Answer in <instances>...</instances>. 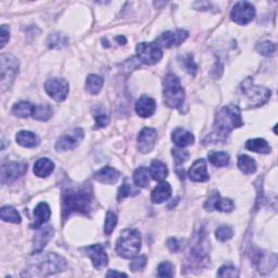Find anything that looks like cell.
Masks as SVG:
<instances>
[{
    "mask_svg": "<svg viewBox=\"0 0 278 278\" xmlns=\"http://www.w3.org/2000/svg\"><path fill=\"white\" fill-rule=\"evenodd\" d=\"M158 277H173L174 276V265L170 262H162L158 266Z\"/></svg>",
    "mask_w": 278,
    "mask_h": 278,
    "instance_id": "39",
    "label": "cell"
},
{
    "mask_svg": "<svg viewBox=\"0 0 278 278\" xmlns=\"http://www.w3.org/2000/svg\"><path fill=\"white\" fill-rule=\"evenodd\" d=\"M9 38H10L9 27L7 25H3L2 26V48H4L6 46V43L8 42Z\"/></svg>",
    "mask_w": 278,
    "mask_h": 278,
    "instance_id": "46",
    "label": "cell"
},
{
    "mask_svg": "<svg viewBox=\"0 0 278 278\" xmlns=\"http://www.w3.org/2000/svg\"><path fill=\"white\" fill-rule=\"evenodd\" d=\"M116 223H118V217L113 213V212L109 211L106 216L105 222V234L106 235H111L112 231L114 230Z\"/></svg>",
    "mask_w": 278,
    "mask_h": 278,
    "instance_id": "37",
    "label": "cell"
},
{
    "mask_svg": "<svg viewBox=\"0 0 278 278\" xmlns=\"http://www.w3.org/2000/svg\"><path fill=\"white\" fill-rule=\"evenodd\" d=\"M142 247L141 234L137 229H125L116 241L115 250L124 259H133L138 254Z\"/></svg>",
    "mask_w": 278,
    "mask_h": 278,
    "instance_id": "3",
    "label": "cell"
},
{
    "mask_svg": "<svg viewBox=\"0 0 278 278\" xmlns=\"http://www.w3.org/2000/svg\"><path fill=\"white\" fill-rule=\"evenodd\" d=\"M255 9L252 4L248 2H239L237 3L230 12V18L237 24L246 25L254 19Z\"/></svg>",
    "mask_w": 278,
    "mask_h": 278,
    "instance_id": "9",
    "label": "cell"
},
{
    "mask_svg": "<svg viewBox=\"0 0 278 278\" xmlns=\"http://www.w3.org/2000/svg\"><path fill=\"white\" fill-rule=\"evenodd\" d=\"M149 171L147 167L141 166L134 172V181L137 187L145 188L149 185Z\"/></svg>",
    "mask_w": 278,
    "mask_h": 278,
    "instance_id": "31",
    "label": "cell"
},
{
    "mask_svg": "<svg viewBox=\"0 0 278 278\" xmlns=\"http://www.w3.org/2000/svg\"><path fill=\"white\" fill-rule=\"evenodd\" d=\"M45 90L54 100L61 102L69 94V84L63 78H49L45 84Z\"/></svg>",
    "mask_w": 278,
    "mask_h": 278,
    "instance_id": "10",
    "label": "cell"
},
{
    "mask_svg": "<svg viewBox=\"0 0 278 278\" xmlns=\"http://www.w3.org/2000/svg\"><path fill=\"white\" fill-rule=\"evenodd\" d=\"M188 176L193 181H208L210 179V176L208 174L206 160H197L189 169Z\"/></svg>",
    "mask_w": 278,
    "mask_h": 278,
    "instance_id": "18",
    "label": "cell"
},
{
    "mask_svg": "<svg viewBox=\"0 0 278 278\" xmlns=\"http://www.w3.org/2000/svg\"><path fill=\"white\" fill-rule=\"evenodd\" d=\"M149 173L155 180L162 181L169 175V170H167V166L163 162H161L159 160H153L150 165Z\"/></svg>",
    "mask_w": 278,
    "mask_h": 278,
    "instance_id": "27",
    "label": "cell"
},
{
    "mask_svg": "<svg viewBox=\"0 0 278 278\" xmlns=\"http://www.w3.org/2000/svg\"><path fill=\"white\" fill-rule=\"evenodd\" d=\"M53 108H51L49 105H40V106H36L35 111L33 114V118L37 121H48L51 116H53Z\"/></svg>",
    "mask_w": 278,
    "mask_h": 278,
    "instance_id": "33",
    "label": "cell"
},
{
    "mask_svg": "<svg viewBox=\"0 0 278 278\" xmlns=\"http://www.w3.org/2000/svg\"><path fill=\"white\" fill-rule=\"evenodd\" d=\"M131 195V187L128 185V182H124V184L121 186L119 194H118V200L122 201L124 198H126V197Z\"/></svg>",
    "mask_w": 278,
    "mask_h": 278,
    "instance_id": "45",
    "label": "cell"
},
{
    "mask_svg": "<svg viewBox=\"0 0 278 278\" xmlns=\"http://www.w3.org/2000/svg\"><path fill=\"white\" fill-rule=\"evenodd\" d=\"M209 160L210 162L218 167L222 166H226L229 162V155L226 152L219 151V152H212L211 155L209 156Z\"/></svg>",
    "mask_w": 278,
    "mask_h": 278,
    "instance_id": "35",
    "label": "cell"
},
{
    "mask_svg": "<svg viewBox=\"0 0 278 278\" xmlns=\"http://www.w3.org/2000/svg\"><path fill=\"white\" fill-rule=\"evenodd\" d=\"M238 167L244 174H253L257 171V163L255 161L246 155H240L238 157Z\"/></svg>",
    "mask_w": 278,
    "mask_h": 278,
    "instance_id": "29",
    "label": "cell"
},
{
    "mask_svg": "<svg viewBox=\"0 0 278 278\" xmlns=\"http://www.w3.org/2000/svg\"><path fill=\"white\" fill-rule=\"evenodd\" d=\"M35 108L36 106L31 104V102L20 101L13 106L11 112L14 116H18V118H21V119H26V118H30V116H33Z\"/></svg>",
    "mask_w": 278,
    "mask_h": 278,
    "instance_id": "24",
    "label": "cell"
},
{
    "mask_svg": "<svg viewBox=\"0 0 278 278\" xmlns=\"http://www.w3.org/2000/svg\"><path fill=\"white\" fill-rule=\"evenodd\" d=\"M215 236H216V239H218L219 241H227L230 238H233L234 231L229 226H221V227H218L216 229Z\"/></svg>",
    "mask_w": 278,
    "mask_h": 278,
    "instance_id": "40",
    "label": "cell"
},
{
    "mask_svg": "<svg viewBox=\"0 0 278 278\" xmlns=\"http://www.w3.org/2000/svg\"><path fill=\"white\" fill-rule=\"evenodd\" d=\"M257 50L259 51V53L262 56L269 57V56H273L275 54L276 47H275V43H273V42H270V41H263V42L258 43V45H257Z\"/></svg>",
    "mask_w": 278,
    "mask_h": 278,
    "instance_id": "38",
    "label": "cell"
},
{
    "mask_svg": "<svg viewBox=\"0 0 278 278\" xmlns=\"http://www.w3.org/2000/svg\"><path fill=\"white\" fill-rule=\"evenodd\" d=\"M67 266L65 261L60 255L57 253L49 252L39 260L37 264L35 265V275L49 276L61 272Z\"/></svg>",
    "mask_w": 278,
    "mask_h": 278,
    "instance_id": "5",
    "label": "cell"
},
{
    "mask_svg": "<svg viewBox=\"0 0 278 278\" xmlns=\"http://www.w3.org/2000/svg\"><path fill=\"white\" fill-rule=\"evenodd\" d=\"M47 43L50 48H62L68 45V37L62 34H51Z\"/></svg>",
    "mask_w": 278,
    "mask_h": 278,
    "instance_id": "36",
    "label": "cell"
},
{
    "mask_svg": "<svg viewBox=\"0 0 278 278\" xmlns=\"http://www.w3.org/2000/svg\"><path fill=\"white\" fill-rule=\"evenodd\" d=\"M97 113H94L95 115V119H96V124L98 127H105L107 126L109 124V115L105 112L102 111V110L100 109H97L96 110Z\"/></svg>",
    "mask_w": 278,
    "mask_h": 278,
    "instance_id": "42",
    "label": "cell"
},
{
    "mask_svg": "<svg viewBox=\"0 0 278 278\" xmlns=\"http://www.w3.org/2000/svg\"><path fill=\"white\" fill-rule=\"evenodd\" d=\"M156 101L148 96H143L142 98H139L135 106L136 112L139 116H142L144 119L150 118V116L156 112Z\"/></svg>",
    "mask_w": 278,
    "mask_h": 278,
    "instance_id": "20",
    "label": "cell"
},
{
    "mask_svg": "<svg viewBox=\"0 0 278 278\" xmlns=\"http://www.w3.org/2000/svg\"><path fill=\"white\" fill-rule=\"evenodd\" d=\"M157 130L151 127H146L144 128L141 133L138 135L137 139V145L138 149L143 153H148L153 148H155V145L157 143Z\"/></svg>",
    "mask_w": 278,
    "mask_h": 278,
    "instance_id": "15",
    "label": "cell"
},
{
    "mask_svg": "<svg viewBox=\"0 0 278 278\" xmlns=\"http://www.w3.org/2000/svg\"><path fill=\"white\" fill-rule=\"evenodd\" d=\"M0 216H2V218L6 222L16 224L21 223V216L18 213V211L13 207H3L2 210H0Z\"/></svg>",
    "mask_w": 278,
    "mask_h": 278,
    "instance_id": "32",
    "label": "cell"
},
{
    "mask_svg": "<svg viewBox=\"0 0 278 278\" xmlns=\"http://www.w3.org/2000/svg\"><path fill=\"white\" fill-rule=\"evenodd\" d=\"M243 124L244 122L241 119V112L238 106L228 105L222 108L216 114L213 133L208 137V142L212 138L215 142L224 139L231 130L240 127Z\"/></svg>",
    "mask_w": 278,
    "mask_h": 278,
    "instance_id": "1",
    "label": "cell"
},
{
    "mask_svg": "<svg viewBox=\"0 0 278 278\" xmlns=\"http://www.w3.org/2000/svg\"><path fill=\"white\" fill-rule=\"evenodd\" d=\"M178 61L181 65V68H184V70L189 73V74L192 75H195L196 72H197V64L196 62L194 61V58L193 56L190 54H186L184 56H180L178 57Z\"/></svg>",
    "mask_w": 278,
    "mask_h": 278,
    "instance_id": "34",
    "label": "cell"
},
{
    "mask_svg": "<svg viewBox=\"0 0 278 278\" xmlns=\"http://www.w3.org/2000/svg\"><path fill=\"white\" fill-rule=\"evenodd\" d=\"M91 192L86 186L69 188L62 194V216L67 218L74 212L87 214L91 207Z\"/></svg>",
    "mask_w": 278,
    "mask_h": 278,
    "instance_id": "2",
    "label": "cell"
},
{
    "mask_svg": "<svg viewBox=\"0 0 278 278\" xmlns=\"http://www.w3.org/2000/svg\"><path fill=\"white\" fill-rule=\"evenodd\" d=\"M27 171V164L24 162H18V161H9L2 165V182L7 184L18 179L22 175H24Z\"/></svg>",
    "mask_w": 278,
    "mask_h": 278,
    "instance_id": "11",
    "label": "cell"
},
{
    "mask_svg": "<svg viewBox=\"0 0 278 278\" xmlns=\"http://www.w3.org/2000/svg\"><path fill=\"white\" fill-rule=\"evenodd\" d=\"M138 59L144 64H155L161 60L163 56L162 49L157 42H141L136 48Z\"/></svg>",
    "mask_w": 278,
    "mask_h": 278,
    "instance_id": "7",
    "label": "cell"
},
{
    "mask_svg": "<svg viewBox=\"0 0 278 278\" xmlns=\"http://www.w3.org/2000/svg\"><path fill=\"white\" fill-rule=\"evenodd\" d=\"M217 275L219 277H237V269L231 265H224L218 269Z\"/></svg>",
    "mask_w": 278,
    "mask_h": 278,
    "instance_id": "44",
    "label": "cell"
},
{
    "mask_svg": "<svg viewBox=\"0 0 278 278\" xmlns=\"http://www.w3.org/2000/svg\"><path fill=\"white\" fill-rule=\"evenodd\" d=\"M188 37V33L184 30H177L175 32H166L156 40L157 45L163 48H171L179 46Z\"/></svg>",
    "mask_w": 278,
    "mask_h": 278,
    "instance_id": "14",
    "label": "cell"
},
{
    "mask_svg": "<svg viewBox=\"0 0 278 278\" xmlns=\"http://www.w3.org/2000/svg\"><path fill=\"white\" fill-rule=\"evenodd\" d=\"M54 233L55 230L53 228V226L47 225V226H43L42 228H40L37 234H35L32 253L35 254V253L41 252L43 250V248H45L46 245L48 244V241L53 238Z\"/></svg>",
    "mask_w": 278,
    "mask_h": 278,
    "instance_id": "17",
    "label": "cell"
},
{
    "mask_svg": "<svg viewBox=\"0 0 278 278\" xmlns=\"http://www.w3.org/2000/svg\"><path fill=\"white\" fill-rule=\"evenodd\" d=\"M163 101L164 104L172 109H178L185 101V90L180 85L179 78L172 74L165 76L163 83Z\"/></svg>",
    "mask_w": 278,
    "mask_h": 278,
    "instance_id": "4",
    "label": "cell"
},
{
    "mask_svg": "<svg viewBox=\"0 0 278 278\" xmlns=\"http://www.w3.org/2000/svg\"><path fill=\"white\" fill-rule=\"evenodd\" d=\"M120 178V173L111 166H105L95 174V179L102 184H115Z\"/></svg>",
    "mask_w": 278,
    "mask_h": 278,
    "instance_id": "23",
    "label": "cell"
},
{
    "mask_svg": "<svg viewBox=\"0 0 278 278\" xmlns=\"http://www.w3.org/2000/svg\"><path fill=\"white\" fill-rule=\"evenodd\" d=\"M108 277L110 276H124V277H127L126 274H124V273H120V272H115V270H110V272L107 274Z\"/></svg>",
    "mask_w": 278,
    "mask_h": 278,
    "instance_id": "48",
    "label": "cell"
},
{
    "mask_svg": "<svg viewBox=\"0 0 278 278\" xmlns=\"http://www.w3.org/2000/svg\"><path fill=\"white\" fill-rule=\"evenodd\" d=\"M84 131L82 128H77L72 130L70 134H65L61 136L56 144V150L58 152L68 151L76 148L79 143L83 141Z\"/></svg>",
    "mask_w": 278,
    "mask_h": 278,
    "instance_id": "12",
    "label": "cell"
},
{
    "mask_svg": "<svg viewBox=\"0 0 278 278\" xmlns=\"http://www.w3.org/2000/svg\"><path fill=\"white\" fill-rule=\"evenodd\" d=\"M204 208L209 211L216 210L224 212V213H229L235 209V206H234V202L230 199H223L217 192H213L204 203Z\"/></svg>",
    "mask_w": 278,
    "mask_h": 278,
    "instance_id": "13",
    "label": "cell"
},
{
    "mask_svg": "<svg viewBox=\"0 0 278 278\" xmlns=\"http://www.w3.org/2000/svg\"><path fill=\"white\" fill-rule=\"evenodd\" d=\"M172 141L177 147L185 148L194 144L195 136L184 128H175L172 133Z\"/></svg>",
    "mask_w": 278,
    "mask_h": 278,
    "instance_id": "22",
    "label": "cell"
},
{
    "mask_svg": "<svg viewBox=\"0 0 278 278\" xmlns=\"http://www.w3.org/2000/svg\"><path fill=\"white\" fill-rule=\"evenodd\" d=\"M146 264H147V258H146L145 255H141V257H137L130 262L129 267L133 272H137V270L143 269L146 266Z\"/></svg>",
    "mask_w": 278,
    "mask_h": 278,
    "instance_id": "43",
    "label": "cell"
},
{
    "mask_svg": "<svg viewBox=\"0 0 278 278\" xmlns=\"http://www.w3.org/2000/svg\"><path fill=\"white\" fill-rule=\"evenodd\" d=\"M104 78L96 74H91L86 79V90L91 95H97L100 92L104 86Z\"/></svg>",
    "mask_w": 278,
    "mask_h": 278,
    "instance_id": "30",
    "label": "cell"
},
{
    "mask_svg": "<svg viewBox=\"0 0 278 278\" xmlns=\"http://www.w3.org/2000/svg\"><path fill=\"white\" fill-rule=\"evenodd\" d=\"M17 143L26 148H34L39 144V138L37 135H35L32 131L28 130H21L17 134Z\"/></svg>",
    "mask_w": 278,
    "mask_h": 278,
    "instance_id": "26",
    "label": "cell"
},
{
    "mask_svg": "<svg viewBox=\"0 0 278 278\" xmlns=\"http://www.w3.org/2000/svg\"><path fill=\"white\" fill-rule=\"evenodd\" d=\"M172 153H173V156H174V160H175V162H176V164H181V163H184L185 161L188 160L189 158V153L185 150V149H182V148H174L172 150Z\"/></svg>",
    "mask_w": 278,
    "mask_h": 278,
    "instance_id": "41",
    "label": "cell"
},
{
    "mask_svg": "<svg viewBox=\"0 0 278 278\" xmlns=\"http://www.w3.org/2000/svg\"><path fill=\"white\" fill-rule=\"evenodd\" d=\"M166 245H167V247H169L170 250L173 251V252L178 251L179 248H180V245H179L178 240L176 238H170L169 240H167Z\"/></svg>",
    "mask_w": 278,
    "mask_h": 278,
    "instance_id": "47",
    "label": "cell"
},
{
    "mask_svg": "<svg viewBox=\"0 0 278 278\" xmlns=\"http://www.w3.org/2000/svg\"><path fill=\"white\" fill-rule=\"evenodd\" d=\"M241 89H243V92L246 95L251 107L262 106L263 104H265L270 96V91L267 88L253 85L251 78H247L245 80Z\"/></svg>",
    "mask_w": 278,
    "mask_h": 278,
    "instance_id": "6",
    "label": "cell"
},
{
    "mask_svg": "<svg viewBox=\"0 0 278 278\" xmlns=\"http://www.w3.org/2000/svg\"><path fill=\"white\" fill-rule=\"evenodd\" d=\"M51 211L46 202H40L34 209V223L31 224V228L38 229L49 221Z\"/></svg>",
    "mask_w": 278,
    "mask_h": 278,
    "instance_id": "19",
    "label": "cell"
},
{
    "mask_svg": "<svg viewBox=\"0 0 278 278\" xmlns=\"http://www.w3.org/2000/svg\"><path fill=\"white\" fill-rule=\"evenodd\" d=\"M172 195V187L166 181H160L157 187L151 193V201L153 203H162L167 200Z\"/></svg>",
    "mask_w": 278,
    "mask_h": 278,
    "instance_id": "21",
    "label": "cell"
},
{
    "mask_svg": "<svg viewBox=\"0 0 278 278\" xmlns=\"http://www.w3.org/2000/svg\"><path fill=\"white\" fill-rule=\"evenodd\" d=\"M246 148L253 152L258 153H269L270 147L267 144L265 139L263 138H254V139H249L246 143Z\"/></svg>",
    "mask_w": 278,
    "mask_h": 278,
    "instance_id": "28",
    "label": "cell"
},
{
    "mask_svg": "<svg viewBox=\"0 0 278 278\" xmlns=\"http://www.w3.org/2000/svg\"><path fill=\"white\" fill-rule=\"evenodd\" d=\"M82 250L85 251L86 255H88V257L90 258V260L92 262V265L97 269H100L101 267H104L108 264V261H109L108 255L106 253L105 248L101 245H99V244L92 245V246L82 249Z\"/></svg>",
    "mask_w": 278,
    "mask_h": 278,
    "instance_id": "16",
    "label": "cell"
},
{
    "mask_svg": "<svg viewBox=\"0 0 278 278\" xmlns=\"http://www.w3.org/2000/svg\"><path fill=\"white\" fill-rule=\"evenodd\" d=\"M55 170V164L47 158H41L34 165V174L38 177H48Z\"/></svg>",
    "mask_w": 278,
    "mask_h": 278,
    "instance_id": "25",
    "label": "cell"
},
{
    "mask_svg": "<svg viewBox=\"0 0 278 278\" xmlns=\"http://www.w3.org/2000/svg\"><path fill=\"white\" fill-rule=\"evenodd\" d=\"M19 72V63L11 55L2 56V87L3 90L10 88Z\"/></svg>",
    "mask_w": 278,
    "mask_h": 278,
    "instance_id": "8",
    "label": "cell"
}]
</instances>
